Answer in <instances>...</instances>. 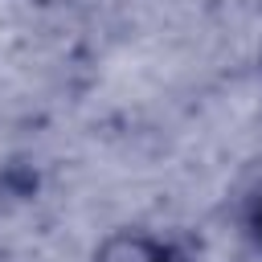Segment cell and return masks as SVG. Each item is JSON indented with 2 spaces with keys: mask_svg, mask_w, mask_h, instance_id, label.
Masks as SVG:
<instances>
[{
  "mask_svg": "<svg viewBox=\"0 0 262 262\" xmlns=\"http://www.w3.org/2000/svg\"><path fill=\"white\" fill-rule=\"evenodd\" d=\"M94 262H188V254L156 233H115L94 254Z\"/></svg>",
  "mask_w": 262,
  "mask_h": 262,
  "instance_id": "1",
  "label": "cell"
},
{
  "mask_svg": "<svg viewBox=\"0 0 262 262\" xmlns=\"http://www.w3.org/2000/svg\"><path fill=\"white\" fill-rule=\"evenodd\" d=\"M246 233H250V242L262 250V188L250 196V209H246Z\"/></svg>",
  "mask_w": 262,
  "mask_h": 262,
  "instance_id": "2",
  "label": "cell"
}]
</instances>
